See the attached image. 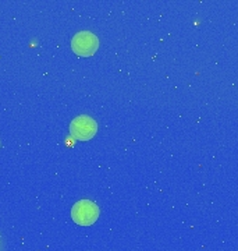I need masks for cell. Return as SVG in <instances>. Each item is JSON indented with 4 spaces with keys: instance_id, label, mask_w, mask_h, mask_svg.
Segmentation results:
<instances>
[{
    "instance_id": "obj_2",
    "label": "cell",
    "mask_w": 238,
    "mask_h": 251,
    "mask_svg": "<svg viewBox=\"0 0 238 251\" xmlns=\"http://www.w3.org/2000/svg\"><path fill=\"white\" fill-rule=\"evenodd\" d=\"M71 48H72L74 53H77L78 56L89 57V56H92L97 50L99 39L91 31H81L78 34H75L74 38H72Z\"/></svg>"
},
{
    "instance_id": "obj_1",
    "label": "cell",
    "mask_w": 238,
    "mask_h": 251,
    "mask_svg": "<svg viewBox=\"0 0 238 251\" xmlns=\"http://www.w3.org/2000/svg\"><path fill=\"white\" fill-rule=\"evenodd\" d=\"M72 221L79 226H91L99 218V206L89 200H81L75 202L71 209Z\"/></svg>"
},
{
    "instance_id": "obj_3",
    "label": "cell",
    "mask_w": 238,
    "mask_h": 251,
    "mask_svg": "<svg viewBox=\"0 0 238 251\" xmlns=\"http://www.w3.org/2000/svg\"><path fill=\"white\" fill-rule=\"evenodd\" d=\"M96 131V122L89 116L75 117L70 125L71 135L78 141H88L91 138H94Z\"/></svg>"
}]
</instances>
